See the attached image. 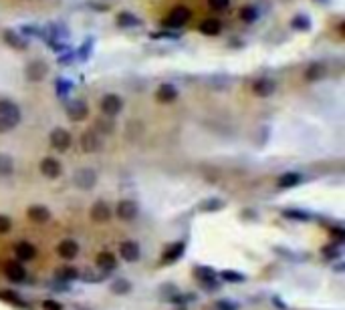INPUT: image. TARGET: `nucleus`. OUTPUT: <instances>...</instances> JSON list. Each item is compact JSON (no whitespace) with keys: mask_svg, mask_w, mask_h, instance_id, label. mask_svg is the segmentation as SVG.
I'll return each mask as SVG.
<instances>
[{"mask_svg":"<svg viewBox=\"0 0 345 310\" xmlns=\"http://www.w3.org/2000/svg\"><path fill=\"white\" fill-rule=\"evenodd\" d=\"M115 22H117V27H121V29H136V27L141 25V20L136 14H132V12H119Z\"/></svg>","mask_w":345,"mask_h":310,"instance_id":"22","label":"nucleus"},{"mask_svg":"<svg viewBox=\"0 0 345 310\" xmlns=\"http://www.w3.org/2000/svg\"><path fill=\"white\" fill-rule=\"evenodd\" d=\"M23 31H25L27 34H33V36H42V31H40V29H36V27H33V25L23 27Z\"/></svg>","mask_w":345,"mask_h":310,"instance_id":"37","label":"nucleus"},{"mask_svg":"<svg viewBox=\"0 0 345 310\" xmlns=\"http://www.w3.org/2000/svg\"><path fill=\"white\" fill-rule=\"evenodd\" d=\"M101 147V135L95 131V129H89V131H85L83 135H81V149L83 151H87V153H93Z\"/></svg>","mask_w":345,"mask_h":310,"instance_id":"8","label":"nucleus"},{"mask_svg":"<svg viewBox=\"0 0 345 310\" xmlns=\"http://www.w3.org/2000/svg\"><path fill=\"white\" fill-rule=\"evenodd\" d=\"M327 75V66L323 64V62H313L309 69L305 71V79L307 81H319V79H323Z\"/></svg>","mask_w":345,"mask_h":310,"instance_id":"23","label":"nucleus"},{"mask_svg":"<svg viewBox=\"0 0 345 310\" xmlns=\"http://www.w3.org/2000/svg\"><path fill=\"white\" fill-rule=\"evenodd\" d=\"M10 226H12L10 217L8 216H0V234H6L10 230Z\"/></svg>","mask_w":345,"mask_h":310,"instance_id":"35","label":"nucleus"},{"mask_svg":"<svg viewBox=\"0 0 345 310\" xmlns=\"http://www.w3.org/2000/svg\"><path fill=\"white\" fill-rule=\"evenodd\" d=\"M275 89H276V85L271 81V79H256L254 83H252V93L254 95H258V97H269V95H273L275 93Z\"/></svg>","mask_w":345,"mask_h":310,"instance_id":"12","label":"nucleus"},{"mask_svg":"<svg viewBox=\"0 0 345 310\" xmlns=\"http://www.w3.org/2000/svg\"><path fill=\"white\" fill-rule=\"evenodd\" d=\"M73 182L79 189H93L95 184H97V173L89 167H83V169H77L75 171V177Z\"/></svg>","mask_w":345,"mask_h":310,"instance_id":"4","label":"nucleus"},{"mask_svg":"<svg viewBox=\"0 0 345 310\" xmlns=\"http://www.w3.org/2000/svg\"><path fill=\"white\" fill-rule=\"evenodd\" d=\"M182 252H184V244L182 242H176V244H172V246L166 250L164 260L166 262H174V260H178L182 256Z\"/></svg>","mask_w":345,"mask_h":310,"instance_id":"25","label":"nucleus"},{"mask_svg":"<svg viewBox=\"0 0 345 310\" xmlns=\"http://www.w3.org/2000/svg\"><path fill=\"white\" fill-rule=\"evenodd\" d=\"M97 129H101L103 133H111L113 131V123L109 119H99L97 121Z\"/></svg>","mask_w":345,"mask_h":310,"instance_id":"34","label":"nucleus"},{"mask_svg":"<svg viewBox=\"0 0 345 310\" xmlns=\"http://www.w3.org/2000/svg\"><path fill=\"white\" fill-rule=\"evenodd\" d=\"M42 308H45V310H61V304H59V302H55V300H45Z\"/></svg>","mask_w":345,"mask_h":310,"instance_id":"38","label":"nucleus"},{"mask_svg":"<svg viewBox=\"0 0 345 310\" xmlns=\"http://www.w3.org/2000/svg\"><path fill=\"white\" fill-rule=\"evenodd\" d=\"M218 310H236V304H230V302H218V306H216Z\"/></svg>","mask_w":345,"mask_h":310,"instance_id":"40","label":"nucleus"},{"mask_svg":"<svg viewBox=\"0 0 345 310\" xmlns=\"http://www.w3.org/2000/svg\"><path fill=\"white\" fill-rule=\"evenodd\" d=\"M129 282L127 280H123V278H119V280H115L113 282V286H111V290L115 292V294H125V292H129Z\"/></svg>","mask_w":345,"mask_h":310,"instance_id":"29","label":"nucleus"},{"mask_svg":"<svg viewBox=\"0 0 345 310\" xmlns=\"http://www.w3.org/2000/svg\"><path fill=\"white\" fill-rule=\"evenodd\" d=\"M222 276H224L226 280H234V282H241V280H242V276H241V274H234V272H224Z\"/></svg>","mask_w":345,"mask_h":310,"instance_id":"39","label":"nucleus"},{"mask_svg":"<svg viewBox=\"0 0 345 310\" xmlns=\"http://www.w3.org/2000/svg\"><path fill=\"white\" fill-rule=\"evenodd\" d=\"M57 254L63 258V260H73L77 254H79V246L75 240H63L59 246H57Z\"/></svg>","mask_w":345,"mask_h":310,"instance_id":"13","label":"nucleus"},{"mask_svg":"<svg viewBox=\"0 0 345 310\" xmlns=\"http://www.w3.org/2000/svg\"><path fill=\"white\" fill-rule=\"evenodd\" d=\"M176 97H178V89L174 85H170V83L160 85L158 91H156L158 103H172V101H176Z\"/></svg>","mask_w":345,"mask_h":310,"instance_id":"14","label":"nucleus"},{"mask_svg":"<svg viewBox=\"0 0 345 310\" xmlns=\"http://www.w3.org/2000/svg\"><path fill=\"white\" fill-rule=\"evenodd\" d=\"M317 2H325V0H317Z\"/></svg>","mask_w":345,"mask_h":310,"instance_id":"45","label":"nucleus"},{"mask_svg":"<svg viewBox=\"0 0 345 310\" xmlns=\"http://www.w3.org/2000/svg\"><path fill=\"white\" fill-rule=\"evenodd\" d=\"M115 266H117V260L111 252H101L97 256V268L101 272H111V270H115Z\"/></svg>","mask_w":345,"mask_h":310,"instance_id":"19","label":"nucleus"},{"mask_svg":"<svg viewBox=\"0 0 345 310\" xmlns=\"http://www.w3.org/2000/svg\"><path fill=\"white\" fill-rule=\"evenodd\" d=\"M301 182V175L297 171H287L285 175H281V180H278V187H295L297 184Z\"/></svg>","mask_w":345,"mask_h":310,"instance_id":"24","label":"nucleus"},{"mask_svg":"<svg viewBox=\"0 0 345 310\" xmlns=\"http://www.w3.org/2000/svg\"><path fill=\"white\" fill-rule=\"evenodd\" d=\"M0 298L6 300V302H12V304H20V296L16 292H10V290H2L0 292Z\"/></svg>","mask_w":345,"mask_h":310,"instance_id":"32","label":"nucleus"},{"mask_svg":"<svg viewBox=\"0 0 345 310\" xmlns=\"http://www.w3.org/2000/svg\"><path fill=\"white\" fill-rule=\"evenodd\" d=\"M198 31H200L202 34H206V36H216V34L222 31V25H220L218 18H204V20L200 22Z\"/></svg>","mask_w":345,"mask_h":310,"instance_id":"18","label":"nucleus"},{"mask_svg":"<svg viewBox=\"0 0 345 310\" xmlns=\"http://www.w3.org/2000/svg\"><path fill=\"white\" fill-rule=\"evenodd\" d=\"M25 75H27V79L29 81H33V83H38V81H42L47 75H49V64L42 61V59H36V61H31L29 64H27V69H25Z\"/></svg>","mask_w":345,"mask_h":310,"instance_id":"3","label":"nucleus"},{"mask_svg":"<svg viewBox=\"0 0 345 310\" xmlns=\"http://www.w3.org/2000/svg\"><path fill=\"white\" fill-rule=\"evenodd\" d=\"M89 115V107L85 101L81 99H73L69 105H67V117L71 121H83V119H87Z\"/></svg>","mask_w":345,"mask_h":310,"instance_id":"7","label":"nucleus"},{"mask_svg":"<svg viewBox=\"0 0 345 310\" xmlns=\"http://www.w3.org/2000/svg\"><path fill=\"white\" fill-rule=\"evenodd\" d=\"M27 216H29L31 221H34V224H47V221L51 219V212L45 206H31Z\"/></svg>","mask_w":345,"mask_h":310,"instance_id":"17","label":"nucleus"},{"mask_svg":"<svg viewBox=\"0 0 345 310\" xmlns=\"http://www.w3.org/2000/svg\"><path fill=\"white\" fill-rule=\"evenodd\" d=\"M71 83L69 81H63V79H59L57 81V91H59V95H67L69 91H71Z\"/></svg>","mask_w":345,"mask_h":310,"instance_id":"33","label":"nucleus"},{"mask_svg":"<svg viewBox=\"0 0 345 310\" xmlns=\"http://www.w3.org/2000/svg\"><path fill=\"white\" fill-rule=\"evenodd\" d=\"M192 18V10L186 6H176L172 8L170 14L164 18V27L166 29H182L186 22Z\"/></svg>","mask_w":345,"mask_h":310,"instance_id":"2","label":"nucleus"},{"mask_svg":"<svg viewBox=\"0 0 345 310\" xmlns=\"http://www.w3.org/2000/svg\"><path fill=\"white\" fill-rule=\"evenodd\" d=\"M138 216V206L132 199H121L117 204V217L123 219V221H132L134 217Z\"/></svg>","mask_w":345,"mask_h":310,"instance_id":"10","label":"nucleus"},{"mask_svg":"<svg viewBox=\"0 0 345 310\" xmlns=\"http://www.w3.org/2000/svg\"><path fill=\"white\" fill-rule=\"evenodd\" d=\"M325 254H327V256H331V258H333V256H337V254H339V252H337V248H333V246H331V248H325Z\"/></svg>","mask_w":345,"mask_h":310,"instance_id":"43","label":"nucleus"},{"mask_svg":"<svg viewBox=\"0 0 345 310\" xmlns=\"http://www.w3.org/2000/svg\"><path fill=\"white\" fill-rule=\"evenodd\" d=\"M2 38H4V42L8 44V47H12V49H16V51H25V49H27V40L20 36V34H16L14 31H4Z\"/></svg>","mask_w":345,"mask_h":310,"instance_id":"21","label":"nucleus"},{"mask_svg":"<svg viewBox=\"0 0 345 310\" xmlns=\"http://www.w3.org/2000/svg\"><path fill=\"white\" fill-rule=\"evenodd\" d=\"M91 44H93V38H89V40H85V44L81 47V51H79V57L85 61L89 57V51H91Z\"/></svg>","mask_w":345,"mask_h":310,"instance_id":"36","label":"nucleus"},{"mask_svg":"<svg viewBox=\"0 0 345 310\" xmlns=\"http://www.w3.org/2000/svg\"><path fill=\"white\" fill-rule=\"evenodd\" d=\"M123 109V99L119 95H105L101 99V111L107 115V117H115L121 113Z\"/></svg>","mask_w":345,"mask_h":310,"instance_id":"5","label":"nucleus"},{"mask_svg":"<svg viewBox=\"0 0 345 310\" xmlns=\"http://www.w3.org/2000/svg\"><path fill=\"white\" fill-rule=\"evenodd\" d=\"M71 61H73V55H71V57H69V55H65V57L61 59V62H63V64H67V62H71Z\"/></svg>","mask_w":345,"mask_h":310,"instance_id":"44","label":"nucleus"},{"mask_svg":"<svg viewBox=\"0 0 345 310\" xmlns=\"http://www.w3.org/2000/svg\"><path fill=\"white\" fill-rule=\"evenodd\" d=\"M111 217V210L105 202H95L93 208H91V219L95 224H105V221H109Z\"/></svg>","mask_w":345,"mask_h":310,"instance_id":"11","label":"nucleus"},{"mask_svg":"<svg viewBox=\"0 0 345 310\" xmlns=\"http://www.w3.org/2000/svg\"><path fill=\"white\" fill-rule=\"evenodd\" d=\"M14 171V161L8 157V155L0 153V175H10Z\"/></svg>","mask_w":345,"mask_h":310,"instance_id":"26","label":"nucleus"},{"mask_svg":"<svg viewBox=\"0 0 345 310\" xmlns=\"http://www.w3.org/2000/svg\"><path fill=\"white\" fill-rule=\"evenodd\" d=\"M4 274H6V278L12 280V282H23L25 276H27V272H25V268H23V264H18V262H6V264H4Z\"/></svg>","mask_w":345,"mask_h":310,"instance_id":"15","label":"nucleus"},{"mask_svg":"<svg viewBox=\"0 0 345 310\" xmlns=\"http://www.w3.org/2000/svg\"><path fill=\"white\" fill-rule=\"evenodd\" d=\"M309 27H311V20H309V16H305V14H297V16L293 18V29H299V31H309Z\"/></svg>","mask_w":345,"mask_h":310,"instance_id":"27","label":"nucleus"},{"mask_svg":"<svg viewBox=\"0 0 345 310\" xmlns=\"http://www.w3.org/2000/svg\"><path fill=\"white\" fill-rule=\"evenodd\" d=\"M256 14H258V12H256L254 6H244V8L241 10V18L246 20V22H252V20L256 18Z\"/></svg>","mask_w":345,"mask_h":310,"instance_id":"31","label":"nucleus"},{"mask_svg":"<svg viewBox=\"0 0 345 310\" xmlns=\"http://www.w3.org/2000/svg\"><path fill=\"white\" fill-rule=\"evenodd\" d=\"M89 6L97 8V12H105L107 10V4H101V2H89Z\"/></svg>","mask_w":345,"mask_h":310,"instance_id":"41","label":"nucleus"},{"mask_svg":"<svg viewBox=\"0 0 345 310\" xmlns=\"http://www.w3.org/2000/svg\"><path fill=\"white\" fill-rule=\"evenodd\" d=\"M333 236H335V240L343 242V238H345V232H343V230H339V228H333Z\"/></svg>","mask_w":345,"mask_h":310,"instance_id":"42","label":"nucleus"},{"mask_svg":"<svg viewBox=\"0 0 345 310\" xmlns=\"http://www.w3.org/2000/svg\"><path fill=\"white\" fill-rule=\"evenodd\" d=\"M119 256L123 260H127V262H136L139 258V246H138L136 242L127 240V242H123L121 246H119Z\"/></svg>","mask_w":345,"mask_h":310,"instance_id":"16","label":"nucleus"},{"mask_svg":"<svg viewBox=\"0 0 345 310\" xmlns=\"http://www.w3.org/2000/svg\"><path fill=\"white\" fill-rule=\"evenodd\" d=\"M20 123V109L16 103L0 99V133L12 131Z\"/></svg>","mask_w":345,"mask_h":310,"instance_id":"1","label":"nucleus"},{"mask_svg":"<svg viewBox=\"0 0 345 310\" xmlns=\"http://www.w3.org/2000/svg\"><path fill=\"white\" fill-rule=\"evenodd\" d=\"M208 6L216 12H224L230 6V0H208Z\"/></svg>","mask_w":345,"mask_h":310,"instance_id":"30","label":"nucleus"},{"mask_svg":"<svg viewBox=\"0 0 345 310\" xmlns=\"http://www.w3.org/2000/svg\"><path fill=\"white\" fill-rule=\"evenodd\" d=\"M51 145L57 149V151H67L71 147V133L67 129H53L51 131Z\"/></svg>","mask_w":345,"mask_h":310,"instance_id":"6","label":"nucleus"},{"mask_svg":"<svg viewBox=\"0 0 345 310\" xmlns=\"http://www.w3.org/2000/svg\"><path fill=\"white\" fill-rule=\"evenodd\" d=\"M77 276H79L77 270L71 268V266H63V268L57 272V278H61V280H73V278H77Z\"/></svg>","mask_w":345,"mask_h":310,"instance_id":"28","label":"nucleus"},{"mask_svg":"<svg viewBox=\"0 0 345 310\" xmlns=\"http://www.w3.org/2000/svg\"><path fill=\"white\" fill-rule=\"evenodd\" d=\"M40 173L45 177H49V180H55V177H59L63 173V165L55 157H45L40 161Z\"/></svg>","mask_w":345,"mask_h":310,"instance_id":"9","label":"nucleus"},{"mask_svg":"<svg viewBox=\"0 0 345 310\" xmlns=\"http://www.w3.org/2000/svg\"><path fill=\"white\" fill-rule=\"evenodd\" d=\"M14 252H16V256L23 260V262L33 260L36 256V248L33 246V244H29V242H18L16 246H14Z\"/></svg>","mask_w":345,"mask_h":310,"instance_id":"20","label":"nucleus"}]
</instances>
